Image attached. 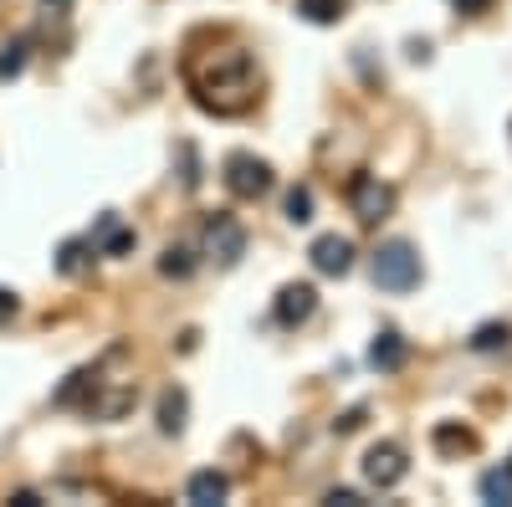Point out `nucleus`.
Returning <instances> with one entry per match:
<instances>
[{"label":"nucleus","mask_w":512,"mask_h":507,"mask_svg":"<svg viewBox=\"0 0 512 507\" xmlns=\"http://www.w3.org/2000/svg\"><path fill=\"white\" fill-rule=\"evenodd\" d=\"M436 451H446V456H466V451H477V436L466 431V426H436Z\"/></svg>","instance_id":"f3484780"},{"label":"nucleus","mask_w":512,"mask_h":507,"mask_svg":"<svg viewBox=\"0 0 512 507\" xmlns=\"http://www.w3.org/2000/svg\"><path fill=\"white\" fill-rule=\"evenodd\" d=\"M482 502H492V507H507L512 502V467H492L482 477Z\"/></svg>","instance_id":"dca6fc26"},{"label":"nucleus","mask_w":512,"mask_h":507,"mask_svg":"<svg viewBox=\"0 0 512 507\" xmlns=\"http://www.w3.org/2000/svg\"><path fill=\"white\" fill-rule=\"evenodd\" d=\"M323 502H328V507H364V497H359L354 487H333Z\"/></svg>","instance_id":"b1692460"},{"label":"nucleus","mask_w":512,"mask_h":507,"mask_svg":"<svg viewBox=\"0 0 512 507\" xmlns=\"http://www.w3.org/2000/svg\"><path fill=\"white\" fill-rule=\"evenodd\" d=\"M128 405H134V390H118V395H108V400L98 405V415H103V420H118Z\"/></svg>","instance_id":"4be33fe9"},{"label":"nucleus","mask_w":512,"mask_h":507,"mask_svg":"<svg viewBox=\"0 0 512 507\" xmlns=\"http://www.w3.org/2000/svg\"><path fill=\"white\" fill-rule=\"evenodd\" d=\"M282 210H287V221H292V226H308V221H313V190H308V185H292Z\"/></svg>","instance_id":"aec40b11"},{"label":"nucleus","mask_w":512,"mask_h":507,"mask_svg":"<svg viewBox=\"0 0 512 507\" xmlns=\"http://www.w3.org/2000/svg\"><path fill=\"white\" fill-rule=\"evenodd\" d=\"M374 287H384V292L420 287V251L410 241H384L374 251Z\"/></svg>","instance_id":"f03ea898"},{"label":"nucleus","mask_w":512,"mask_h":507,"mask_svg":"<svg viewBox=\"0 0 512 507\" xmlns=\"http://www.w3.org/2000/svg\"><path fill=\"white\" fill-rule=\"evenodd\" d=\"M93 395H98V374H93V369H77L67 385L52 395V405H57V410H72V405L88 400V410H93Z\"/></svg>","instance_id":"f8f14e48"},{"label":"nucleus","mask_w":512,"mask_h":507,"mask_svg":"<svg viewBox=\"0 0 512 507\" xmlns=\"http://www.w3.org/2000/svg\"><path fill=\"white\" fill-rule=\"evenodd\" d=\"M364 420H369V410H364V405H354V410H344V415L333 420V431H338V436H349V431H359V426H364Z\"/></svg>","instance_id":"5701e85b"},{"label":"nucleus","mask_w":512,"mask_h":507,"mask_svg":"<svg viewBox=\"0 0 512 507\" xmlns=\"http://www.w3.org/2000/svg\"><path fill=\"white\" fill-rule=\"evenodd\" d=\"M344 0H297V16L313 21V26H333V21H344Z\"/></svg>","instance_id":"2eb2a0df"},{"label":"nucleus","mask_w":512,"mask_h":507,"mask_svg":"<svg viewBox=\"0 0 512 507\" xmlns=\"http://www.w3.org/2000/svg\"><path fill=\"white\" fill-rule=\"evenodd\" d=\"M11 507H41L36 492H11Z\"/></svg>","instance_id":"bb28decb"},{"label":"nucleus","mask_w":512,"mask_h":507,"mask_svg":"<svg viewBox=\"0 0 512 507\" xmlns=\"http://www.w3.org/2000/svg\"><path fill=\"white\" fill-rule=\"evenodd\" d=\"M159 272H164V277H175V282H185V277L195 272V251H190V246H164Z\"/></svg>","instance_id":"a211bd4d"},{"label":"nucleus","mask_w":512,"mask_h":507,"mask_svg":"<svg viewBox=\"0 0 512 507\" xmlns=\"http://www.w3.org/2000/svg\"><path fill=\"white\" fill-rule=\"evenodd\" d=\"M318 313V287L313 282H287L277 292V323L282 328H297V323H308Z\"/></svg>","instance_id":"6e6552de"},{"label":"nucleus","mask_w":512,"mask_h":507,"mask_svg":"<svg viewBox=\"0 0 512 507\" xmlns=\"http://www.w3.org/2000/svg\"><path fill=\"white\" fill-rule=\"evenodd\" d=\"M308 262H313V272H323V277H349V272H354V241L338 236V231H328V236H318V241L308 246Z\"/></svg>","instance_id":"0eeeda50"},{"label":"nucleus","mask_w":512,"mask_h":507,"mask_svg":"<svg viewBox=\"0 0 512 507\" xmlns=\"http://www.w3.org/2000/svg\"><path fill=\"white\" fill-rule=\"evenodd\" d=\"M26 52H31L26 36H16V41H6V47H0V82H11V77L26 72Z\"/></svg>","instance_id":"6ab92c4d"},{"label":"nucleus","mask_w":512,"mask_h":507,"mask_svg":"<svg viewBox=\"0 0 512 507\" xmlns=\"http://www.w3.org/2000/svg\"><path fill=\"white\" fill-rule=\"evenodd\" d=\"M226 190L236 195V200H262L267 190H272V164L267 159H256V154H231L226 159Z\"/></svg>","instance_id":"7ed1b4c3"},{"label":"nucleus","mask_w":512,"mask_h":507,"mask_svg":"<svg viewBox=\"0 0 512 507\" xmlns=\"http://www.w3.org/2000/svg\"><path fill=\"white\" fill-rule=\"evenodd\" d=\"M16 308H21V298H16L11 287H0V323H11V318H16Z\"/></svg>","instance_id":"393cba45"},{"label":"nucleus","mask_w":512,"mask_h":507,"mask_svg":"<svg viewBox=\"0 0 512 507\" xmlns=\"http://www.w3.org/2000/svg\"><path fill=\"white\" fill-rule=\"evenodd\" d=\"M185 82H190V93L205 113H241L256 93V72H251V57L241 47H226V52H200L185 62Z\"/></svg>","instance_id":"f257e3e1"},{"label":"nucleus","mask_w":512,"mask_h":507,"mask_svg":"<svg viewBox=\"0 0 512 507\" xmlns=\"http://www.w3.org/2000/svg\"><path fill=\"white\" fill-rule=\"evenodd\" d=\"M349 200H354V216H359L364 226H379V221L395 210V190L384 185L379 175H359V180L349 185Z\"/></svg>","instance_id":"39448f33"},{"label":"nucleus","mask_w":512,"mask_h":507,"mask_svg":"<svg viewBox=\"0 0 512 507\" xmlns=\"http://www.w3.org/2000/svg\"><path fill=\"white\" fill-rule=\"evenodd\" d=\"M185 497H190L195 507H216V502L231 497V477H226V472H195L190 487H185Z\"/></svg>","instance_id":"9b49d317"},{"label":"nucleus","mask_w":512,"mask_h":507,"mask_svg":"<svg viewBox=\"0 0 512 507\" xmlns=\"http://www.w3.org/2000/svg\"><path fill=\"white\" fill-rule=\"evenodd\" d=\"M451 6H456V11H466V16H482V11L492 6V0H451Z\"/></svg>","instance_id":"a878e982"},{"label":"nucleus","mask_w":512,"mask_h":507,"mask_svg":"<svg viewBox=\"0 0 512 507\" xmlns=\"http://www.w3.org/2000/svg\"><path fill=\"white\" fill-rule=\"evenodd\" d=\"M405 338L395 333V328H384V333H374V344H369V364L379 369V374H395L400 364H405Z\"/></svg>","instance_id":"9d476101"},{"label":"nucleus","mask_w":512,"mask_h":507,"mask_svg":"<svg viewBox=\"0 0 512 507\" xmlns=\"http://www.w3.org/2000/svg\"><path fill=\"white\" fill-rule=\"evenodd\" d=\"M507 338H512L507 323H482V328L472 333V349H477V354H492V349H507Z\"/></svg>","instance_id":"412c9836"},{"label":"nucleus","mask_w":512,"mask_h":507,"mask_svg":"<svg viewBox=\"0 0 512 507\" xmlns=\"http://www.w3.org/2000/svg\"><path fill=\"white\" fill-rule=\"evenodd\" d=\"M185 415H190V395L185 390H164L159 395V431L164 436H180L185 431Z\"/></svg>","instance_id":"4468645a"},{"label":"nucleus","mask_w":512,"mask_h":507,"mask_svg":"<svg viewBox=\"0 0 512 507\" xmlns=\"http://www.w3.org/2000/svg\"><path fill=\"white\" fill-rule=\"evenodd\" d=\"M205 251L216 257L221 267H236L246 257V226L236 216H226V210H216V216L205 221Z\"/></svg>","instance_id":"20e7f679"},{"label":"nucleus","mask_w":512,"mask_h":507,"mask_svg":"<svg viewBox=\"0 0 512 507\" xmlns=\"http://www.w3.org/2000/svg\"><path fill=\"white\" fill-rule=\"evenodd\" d=\"M405 472H410V461H405V451H400L395 441H379V446H369V456H364V477H369L379 492L400 487V482H405Z\"/></svg>","instance_id":"423d86ee"},{"label":"nucleus","mask_w":512,"mask_h":507,"mask_svg":"<svg viewBox=\"0 0 512 507\" xmlns=\"http://www.w3.org/2000/svg\"><path fill=\"white\" fill-rule=\"evenodd\" d=\"M98 251H103V257H128V251H134V231H128L118 216H113V210H103V216H98V226H93V236H88Z\"/></svg>","instance_id":"1a4fd4ad"},{"label":"nucleus","mask_w":512,"mask_h":507,"mask_svg":"<svg viewBox=\"0 0 512 507\" xmlns=\"http://www.w3.org/2000/svg\"><path fill=\"white\" fill-rule=\"evenodd\" d=\"M93 257H98V246H93L88 236H72V241L57 246V272H62V277H77V272H88Z\"/></svg>","instance_id":"ddd939ff"}]
</instances>
